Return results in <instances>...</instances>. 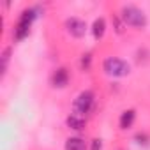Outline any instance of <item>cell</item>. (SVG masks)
Here are the masks:
<instances>
[{"instance_id":"1","label":"cell","mask_w":150,"mask_h":150,"mask_svg":"<svg viewBox=\"0 0 150 150\" xmlns=\"http://www.w3.org/2000/svg\"><path fill=\"white\" fill-rule=\"evenodd\" d=\"M39 16V7H27L23 9V13L20 14V20L14 27V39L16 41H21L28 35L30 32V27L32 23L35 21V18Z\"/></svg>"},{"instance_id":"2","label":"cell","mask_w":150,"mask_h":150,"mask_svg":"<svg viewBox=\"0 0 150 150\" xmlns=\"http://www.w3.org/2000/svg\"><path fill=\"white\" fill-rule=\"evenodd\" d=\"M120 20L124 25L134 27V28H145L146 27V14L136 7V6H124L120 9Z\"/></svg>"},{"instance_id":"3","label":"cell","mask_w":150,"mask_h":150,"mask_svg":"<svg viewBox=\"0 0 150 150\" xmlns=\"http://www.w3.org/2000/svg\"><path fill=\"white\" fill-rule=\"evenodd\" d=\"M103 71L108 74V76H113V78H124L131 72V65L122 60V58H117V57H108L104 62H103Z\"/></svg>"},{"instance_id":"4","label":"cell","mask_w":150,"mask_h":150,"mask_svg":"<svg viewBox=\"0 0 150 150\" xmlns=\"http://www.w3.org/2000/svg\"><path fill=\"white\" fill-rule=\"evenodd\" d=\"M94 103H96V96H94V92H92V90H83L76 99H74V104H72L74 113L80 115V117L90 113L92 108H94Z\"/></svg>"},{"instance_id":"5","label":"cell","mask_w":150,"mask_h":150,"mask_svg":"<svg viewBox=\"0 0 150 150\" xmlns=\"http://www.w3.org/2000/svg\"><path fill=\"white\" fill-rule=\"evenodd\" d=\"M65 30L76 39H81L87 34V23L80 18H67L65 20Z\"/></svg>"},{"instance_id":"6","label":"cell","mask_w":150,"mask_h":150,"mask_svg":"<svg viewBox=\"0 0 150 150\" xmlns=\"http://www.w3.org/2000/svg\"><path fill=\"white\" fill-rule=\"evenodd\" d=\"M67 83H69V72H67V69L65 67H58L53 72V76H51V85L57 87V88H64Z\"/></svg>"},{"instance_id":"7","label":"cell","mask_w":150,"mask_h":150,"mask_svg":"<svg viewBox=\"0 0 150 150\" xmlns=\"http://www.w3.org/2000/svg\"><path fill=\"white\" fill-rule=\"evenodd\" d=\"M65 124H67V127H69V129H72V131H83V129H85V125H87L85 118H83V117H80V115H76V113L69 115V117H67V120H65Z\"/></svg>"},{"instance_id":"8","label":"cell","mask_w":150,"mask_h":150,"mask_svg":"<svg viewBox=\"0 0 150 150\" xmlns=\"http://www.w3.org/2000/svg\"><path fill=\"white\" fill-rule=\"evenodd\" d=\"M134 120H136V111H134V110H125V111L120 115V120H118L120 129H124V131H125V129L132 127Z\"/></svg>"},{"instance_id":"9","label":"cell","mask_w":150,"mask_h":150,"mask_svg":"<svg viewBox=\"0 0 150 150\" xmlns=\"http://www.w3.org/2000/svg\"><path fill=\"white\" fill-rule=\"evenodd\" d=\"M104 32H106V21L104 18H97L92 25V34H94V39H103L104 37Z\"/></svg>"},{"instance_id":"10","label":"cell","mask_w":150,"mask_h":150,"mask_svg":"<svg viewBox=\"0 0 150 150\" xmlns=\"http://www.w3.org/2000/svg\"><path fill=\"white\" fill-rule=\"evenodd\" d=\"M85 139H81L80 136H72L65 141V150H85Z\"/></svg>"},{"instance_id":"11","label":"cell","mask_w":150,"mask_h":150,"mask_svg":"<svg viewBox=\"0 0 150 150\" xmlns=\"http://www.w3.org/2000/svg\"><path fill=\"white\" fill-rule=\"evenodd\" d=\"M134 141H136L138 145L148 146V145H150V136H148L146 132H136V136H134Z\"/></svg>"},{"instance_id":"12","label":"cell","mask_w":150,"mask_h":150,"mask_svg":"<svg viewBox=\"0 0 150 150\" xmlns=\"http://www.w3.org/2000/svg\"><path fill=\"white\" fill-rule=\"evenodd\" d=\"M90 64H92V53H85L81 57V69L83 71H88L90 69Z\"/></svg>"},{"instance_id":"13","label":"cell","mask_w":150,"mask_h":150,"mask_svg":"<svg viewBox=\"0 0 150 150\" xmlns=\"http://www.w3.org/2000/svg\"><path fill=\"white\" fill-rule=\"evenodd\" d=\"M9 55H11V48H6L4 53H2V74L6 72V67H7V62H9Z\"/></svg>"},{"instance_id":"14","label":"cell","mask_w":150,"mask_h":150,"mask_svg":"<svg viewBox=\"0 0 150 150\" xmlns=\"http://www.w3.org/2000/svg\"><path fill=\"white\" fill-rule=\"evenodd\" d=\"M90 150H103V141H101L99 138L92 139V148H90Z\"/></svg>"}]
</instances>
